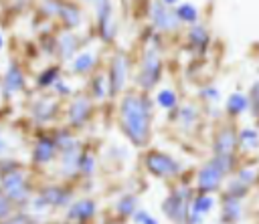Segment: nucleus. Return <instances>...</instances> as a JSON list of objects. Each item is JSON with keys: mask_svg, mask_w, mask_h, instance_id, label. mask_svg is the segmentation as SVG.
<instances>
[{"mask_svg": "<svg viewBox=\"0 0 259 224\" xmlns=\"http://www.w3.org/2000/svg\"><path fill=\"white\" fill-rule=\"evenodd\" d=\"M150 115H152V105L148 99L130 93L121 99L119 103V121L123 133L130 137L134 145H144L150 135Z\"/></svg>", "mask_w": 259, "mask_h": 224, "instance_id": "nucleus-1", "label": "nucleus"}, {"mask_svg": "<svg viewBox=\"0 0 259 224\" xmlns=\"http://www.w3.org/2000/svg\"><path fill=\"white\" fill-rule=\"evenodd\" d=\"M237 141L239 137L231 127L221 129L214 139V153H233V149L237 147Z\"/></svg>", "mask_w": 259, "mask_h": 224, "instance_id": "nucleus-15", "label": "nucleus"}, {"mask_svg": "<svg viewBox=\"0 0 259 224\" xmlns=\"http://www.w3.org/2000/svg\"><path fill=\"white\" fill-rule=\"evenodd\" d=\"M91 115V101L87 97H75L67 109V119L73 127H81Z\"/></svg>", "mask_w": 259, "mask_h": 224, "instance_id": "nucleus-9", "label": "nucleus"}, {"mask_svg": "<svg viewBox=\"0 0 259 224\" xmlns=\"http://www.w3.org/2000/svg\"><path fill=\"white\" fill-rule=\"evenodd\" d=\"M57 109H59V105H57L55 99L42 97V99H38V101L32 105V117H34L38 123H47V121H51V119L55 117Z\"/></svg>", "mask_w": 259, "mask_h": 224, "instance_id": "nucleus-12", "label": "nucleus"}, {"mask_svg": "<svg viewBox=\"0 0 259 224\" xmlns=\"http://www.w3.org/2000/svg\"><path fill=\"white\" fill-rule=\"evenodd\" d=\"M95 52H91V50H83V52H79V54H75V59L71 61V71L75 73V75H85V73H89L93 67H95Z\"/></svg>", "mask_w": 259, "mask_h": 224, "instance_id": "nucleus-17", "label": "nucleus"}, {"mask_svg": "<svg viewBox=\"0 0 259 224\" xmlns=\"http://www.w3.org/2000/svg\"><path fill=\"white\" fill-rule=\"evenodd\" d=\"M178 119H180L184 125L194 123V119H196V109H194L192 105H184V107L178 111Z\"/></svg>", "mask_w": 259, "mask_h": 224, "instance_id": "nucleus-32", "label": "nucleus"}, {"mask_svg": "<svg viewBox=\"0 0 259 224\" xmlns=\"http://www.w3.org/2000/svg\"><path fill=\"white\" fill-rule=\"evenodd\" d=\"M188 40H190L196 48H204V46L208 44V32H206V28L194 22L192 28L188 30Z\"/></svg>", "mask_w": 259, "mask_h": 224, "instance_id": "nucleus-23", "label": "nucleus"}, {"mask_svg": "<svg viewBox=\"0 0 259 224\" xmlns=\"http://www.w3.org/2000/svg\"><path fill=\"white\" fill-rule=\"evenodd\" d=\"M223 218L225 220H237L241 218V202L237 198L225 196V208H223Z\"/></svg>", "mask_w": 259, "mask_h": 224, "instance_id": "nucleus-25", "label": "nucleus"}, {"mask_svg": "<svg viewBox=\"0 0 259 224\" xmlns=\"http://www.w3.org/2000/svg\"><path fill=\"white\" fill-rule=\"evenodd\" d=\"M212 204H214V200L210 198V196H198L194 202H192V210H196L198 214H206L210 208H212Z\"/></svg>", "mask_w": 259, "mask_h": 224, "instance_id": "nucleus-29", "label": "nucleus"}, {"mask_svg": "<svg viewBox=\"0 0 259 224\" xmlns=\"http://www.w3.org/2000/svg\"><path fill=\"white\" fill-rule=\"evenodd\" d=\"M42 200L47 204H53V206H63L69 202V192H65L61 188H47L42 192Z\"/></svg>", "mask_w": 259, "mask_h": 224, "instance_id": "nucleus-22", "label": "nucleus"}, {"mask_svg": "<svg viewBox=\"0 0 259 224\" xmlns=\"http://www.w3.org/2000/svg\"><path fill=\"white\" fill-rule=\"evenodd\" d=\"M150 16H152V22L158 30L162 32H172L178 28V18L174 14V10L164 4L162 0H156L152 2V8H150Z\"/></svg>", "mask_w": 259, "mask_h": 224, "instance_id": "nucleus-7", "label": "nucleus"}, {"mask_svg": "<svg viewBox=\"0 0 259 224\" xmlns=\"http://www.w3.org/2000/svg\"><path fill=\"white\" fill-rule=\"evenodd\" d=\"M239 139H241L243 143H247L249 147H255L257 141H259V133H257L255 129H243V131L239 133Z\"/></svg>", "mask_w": 259, "mask_h": 224, "instance_id": "nucleus-34", "label": "nucleus"}, {"mask_svg": "<svg viewBox=\"0 0 259 224\" xmlns=\"http://www.w3.org/2000/svg\"><path fill=\"white\" fill-rule=\"evenodd\" d=\"M4 48V36H2V32H0V50Z\"/></svg>", "mask_w": 259, "mask_h": 224, "instance_id": "nucleus-43", "label": "nucleus"}, {"mask_svg": "<svg viewBox=\"0 0 259 224\" xmlns=\"http://www.w3.org/2000/svg\"><path fill=\"white\" fill-rule=\"evenodd\" d=\"M10 214V204H8V198L0 194V218H6Z\"/></svg>", "mask_w": 259, "mask_h": 224, "instance_id": "nucleus-39", "label": "nucleus"}, {"mask_svg": "<svg viewBox=\"0 0 259 224\" xmlns=\"http://www.w3.org/2000/svg\"><path fill=\"white\" fill-rule=\"evenodd\" d=\"M127 69H130V61L123 52H117L111 59L109 65V77H107V87H109V95H117L123 91L125 83H127Z\"/></svg>", "mask_w": 259, "mask_h": 224, "instance_id": "nucleus-4", "label": "nucleus"}, {"mask_svg": "<svg viewBox=\"0 0 259 224\" xmlns=\"http://www.w3.org/2000/svg\"><path fill=\"white\" fill-rule=\"evenodd\" d=\"M221 178H223V172L214 165V161L210 159L208 163H204L198 172V188L202 192H212L221 186Z\"/></svg>", "mask_w": 259, "mask_h": 224, "instance_id": "nucleus-11", "label": "nucleus"}, {"mask_svg": "<svg viewBox=\"0 0 259 224\" xmlns=\"http://www.w3.org/2000/svg\"><path fill=\"white\" fill-rule=\"evenodd\" d=\"M93 6H95V14H97L99 34L105 42H109L115 36V20H113L111 0H93Z\"/></svg>", "mask_w": 259, "mask_h": 224, "instance_id": "nucleus-6", "label": "nucleus"}, {"mask_svg": "<svg viewBox=\"0 0 259 224\" xmlns=\"http://www.w3.org/2000/svg\"><path fill=\"white\" fill-rule=\"evenodd\" d=\"M225 109H227V113H229L231 117H237V115H241L243 111L249 109V97L243 95V93H233V95L227 97Z\"/></svg>", "mask_w": 259, "mask_h": 224, "instance_id": "nucleus-18", "label": "nucleus"}, {"mask_svg": "<svg viewBox=\"0 0 259 224\" xmlns=\"http://www.w3.org/2000/svg\"><path fill=\"white\" fill-rule=\"evenodd\" d=\"M239 180L247 186V184H253L255 180H257V170L255 167H243L241 172H239Z\"/></svg>", "mask_w": 259, "mask_h": 224, "instance_id": "nucleus-36", "label": "nucleus"}, {"mask_svg": "<svg viewBox=\"0 0 259 224\" xmlns=\"http://www.w3.org/2000/svg\"><path fill=\"white\" fill-rule=\"evenodd\" d=\"M59 75H61V69H59V67H49V69H45V71L38 75V79H36V87H38V89L53 87L55 81L59 79Z\"/></svg>", "mask_w": 259, "mask_h": 224, "instance_id": "nucleus-24", "label": "nucleus"}, {"mask_svg": "<svg viewBox=\"0 0 259 224\" xmlns=\"http://www.w3.org/2000/svg\"><path fill=\"white\" fill-rule=\"evenodd\" d=\"M156 44H158V38L154 40V46H148L144 50L142 69H140V77H138V83L142 89H152L162 77V59H160V50Z\"/></svg>", "mask_w": 259, "mask_h": 224, "instance_id": "nucleus-2", "label": "nucleus"}, {"mask_svg": "<svg viewBox=\"0 0 259 224\" xmlns=\"http://www.w3.org/2000/svg\"><path fill=\"white\" fill-rule=\"evenodd\" d=\"M150 218H152V216H150L148 212H144V210H138V212H136V210H134V222H138V224H146Z\"/></svg>", "mask_w": 259, "mask_h": 224, "instance_id": "nucleus-40", "label": "nucleus"}, {"mask_svg": "<svg viewBox=\"0 0 259 224\" xmlns=\"http://www.w3.org/2000/svg\"><path fill=\"white\" fill-rule=\"evenodd\" d=\"M93 214H95V204L91 200H79L69 210V218L71 220H87Z\"/></svg>", "mask_w": 259, "mask_h": 224, "instance_id": "nucleus-19", "label": "nucleus"}, {"mask_svg": "<svg viewBox=\"0 0 259 224\" xmlns=\"http://www.w3.org/2000/svg\"><path fill=\"white\" fill-rule=\"evenodd\" d=\"M146 224H158V222H156V220L152 218V220H150V222H146Z\"/></svg>", "mask_w": 259, "mask_h": 224, "instance_id": "nucleus-44", "label": "nucleus"}, {"mask_svg": "<svg viewBox=\"0 0 259 224\" xmlns=\"http://www.w3.org/2000/svg\"><path fill=\"white\" fill-rule=\"evenodd\" d=\"M55 151H57L55 139L42 135V137L36 141V145H34V161H36V163H47V161L53 159Z\"/></svg>", "mask_w": 259, "mask_h": 224, "instance_id": "nucleus-16", "label": "nucleus"}, {"mask_svg": "<svg viewBox=\"0 0 259 224\" xmlns=\"http://www.w3.org/2000/svg\"><path fill=\"white\" fill-rule=\"evenodd\" d=\"M8 224H18V222H8Z\"/></svg>", "mask_w": 259, "mask_h": 224, "instance_id": "nucleus-46", "label": "nucleus"}, {"mask_svg": "<svg viewBox=\"0 0 259 224\" xmlns=\"http://www.w3.org/2000/svg\"><path fill=\"white\" fill-rule=\"evenodd\" d=\"M134 210H136V198L134 196H123L117 202V212L121 216H130V214H134Z\"/></svg>", "mask_w": 259, "mask_h": 224, "instance_id": "nucleus-30", "label": "nucleus"}, {"mask_svg": "<svg viewBox=\"0 0 259 224\" xmlns=\"http://www.w3.org/2000/svg\"><path fill=\"white\" fill-rule=\"evenodd\" d=\"M77 170H81L83 174H91L95 170V157L91 153H79V163Z\"/></svg>", "mask_w": 259, "mask_h": 224, "instance_id": "nucleus-31", "label": "nucleus"}, {"mask_svg": "<svg viewBox=\"0 0 259 224\" xmlns=\"http://www.w3.org/2000/svg\"><path fill=\"white\" fill-rule=\"evenodd\" d=\"M174 14H176L178 22L194 24V22L198 20V10H196V6L190 4V2H182V4H178L176 10H174Z\"/></svg>", "mask_w": 259, "mask_h": 224, "instance_id": "nucleus-20", "label": "nucleus"}, {"mask_svg": "<svg viewBox=\"0 0 259 224\" xmlns=\"http://www.w3.org/2000/svg\"><path fill=\"white\" fill-rule=\"evenodd\" d=\"M55 46H57L61 59L69 61V59H73V57L77 54V50H79V38H77L75 34H71V32H63V34L57 38Z\"/></svg>", "mask_w": 259, "mask_h": 224, "instance_id": "nucleus-13", "label": "nucleus"}, {"mask_svg": "<svg viewBox=\"0 0 259 224\" xmlns=\"http://www.w3.org/2000/svg\"><path fill=\"white\" fill-rule=\"evenodd\" d=\"M245 194H247V186H245L241 180H231V182H229V186H227V196L241 200Z\"/></svg>", "mask_w": 259, "mask_h": 224, "instance_id": "nucleus-28", "label": "nucleus"}, {"mask_svg": "<svg viewBox=\"0 0 259 224\" xmlns=\"http://www.w3.org/2000/svg\"><path fill=\"white\" fill-rule=\"evenodd\" d=\"M24 83H26V79H24L22 69H20L16 63H10V65L6 67V73H4V79H2V87H4L6 95H16V93H20V91L24 89Z\"/></svg>", "mask_w": 259, "mask_h": 224, "instance_id": "nucleus-10", "label": "nucleus"}, {"mask_svg": "<svg viewBox=\"0 0 259 224\" xmlns=\"http://www.w3.org/2000/svg\"><path fill=\"white\" fill-rule=\"evenodd\" d=\"M156 103L164 109H174L178 105V95L172 89H160L156 95Z\"/></svg>", "mask_w": 259, "mask_h": 224, "instance_id": "nucleus-26", "label": "nucleus"}, {"mask_svg": "<svg viewBox=\"0 0 259 224\" xmlns=\"http://www.w3.org/2000/svg\"><path fill=\"white\" fill-rule=\"evenodd\" d=\"M53 89H55V91H57V95H61V97H63V95H69V93H71V87H69L67 83H63L61 79H57V81H55Z\"/></svg>", "mask_w": 259, "mask_h": 224, "instance_id": "nucleus-38", "label": "nucleus"}, {"mask_svg": "<svg viewBox=\"0 0 259 224\" xmlns=\"http://www.w3.org/2000/svg\"><path fill=\"white\" fill-rule=\"evenodd\" d=\"M109 224H117V222H109Z\"/></svg>", "mask_w": 259, "mask_h": 224, "instance_id": "nucleus-47", "label": "nucleus"}, {"mask_svg": "<svg viewBox=\"0 0 259 224\" xmlns=\"http://www.w3.org/2000/svg\"><path fill=\"white\" fill-rule=\"evenodd\" d=\"M200 97H202V99H206V101L217 103V101L221 99V93H219V89H217V87H204V89L200 91Z\"/></svg>", "mask_w": 259, "mask_h": 224, "instance_id": "nucleus-37", "label": "nucleus"}, {"mask_svg": "<svg viewBox=\"0 0 259 224\" xmlns=\"http://www.w3.org/2000/svg\"><path fill=\"white\" fill-rule=\"evenodd\" d=\"M249 107L255 115H259V81L251 87V95H249Z\"/></svg>", "mask_w": 259, "mask_h": 224, "instance_id": "nucleus-35", "label": "nucleus"}, {"mask_svg": "<svg viewBox=\"0 0 259 224\" xmlns=\"http://www.w3.org/2000/svg\"><path fill=\"white\" fill-rule=\"evenodd\" d=\"M188 200H190V190L182 188L178 192H174L172 196H168L162 204L164 214L176 222V224H186V212H188Z\"/></svg>", "mask_w": 259, "mask_h": 224, "instance_id": "nucleus-3", "label": "nucleus"}, {"mask_svg": "<svg viewBox=\"0 0 259 224\" xmlns=\"http://www.w3.org/2000/svg\"><path fill=\"white\" fill-rule=\"evenodd\" d=\"M61 151H63V172L73 174L77 170V163H79V145H71L67 149H61Z\"/></svg>", "mask_w": 259, "mask_h": 224, "instance_id": "nucleus-21", "label": "nucleus"}, {"mask_svg": "<svg viewBox=\"0 0 259 224\" xmlns=\"http://www.w3.org/2000/svg\"><path fill=\"white\" fill-rule=\"evenodd\" d=\"M6 149H8V143H6L4 133H2V129H0V155H4V153H6Z\"/></svg>", "mask_w": 259, "mask_h": 224, "instance_id": "nucleus-41", "label": "nucleus"}, {"mask_svg": "<svg viewBox=\"0 0 259 224\" xmlns=\"http://www.w3.org/2000/svg\"><path fill=\"white\" fill-rule=\"evenodd\" d=\"M2 186L8 194L10 200H24L26 198V190H24V174L18 170V167H10L6 174H4V180H2Z\"/></svg>", "mask_w": 259, "mask_h": 224, "instance_id": "nucleus-8", "label": "nucleus"}, {"mask_svg": "<svg viewBox=\"0 0 259 224\" xmlns=\"http://www.w3.org/2000/svg\"><path fill=\"white\" fill-rule=\"evenodd\" d=\"M59 6H61V0H42L40 4V10L45 16H57L59 14Z\"/></svg>", "mask_w": 259, "mask_h": 224, "instance_id": "nucleus-33", "label": "nucleus"}, {"mask_svg": "<svg viewBox=\"0 0 259 224\" xmlns=\"http://www.w3.org/2000/svg\"><path fill=\"white\" fill-rule=\"evenodd\" d=\"M91 87H93V97H95V99H99V101H101V99H105V95L109 93L107 79H105L103 75H97V77L93 79V85H91Z\"/></svg>", "mask_w": 259, "mask_h": 224, "instance_id": "nucleus-27", "label": "nucleus"}, {"mask_svg": "<svg viewBox=\"0 0 259 224\" xmlns=\"http://www.w3.org/2000/svg\"><path fill=\"white\" fill-rule=\"evenodd\" d=\"M144 161H146V167L154 176H160V178H170V176H176L180 172V163L174 161L172 157H168L166 153H160V151L146 153Z\"/></svg>", "mask_w": 259, "mask_h": 224, "instance_id": "nucleus-5", "label": "nucleus"}, {"mask_svg": "<svg viewBox=\"0 0 259 224\" xmlns=\"http://www.w3.org/2000/svg\"><path fill=\"white\" fill-rule=\"evenodd\" d=\"M67 28H77L81 24V10L75 2H61L59 14H57Z\"/></svg>", "mask_w": 259, "mask_h": 224, "instance_id": "nucleus-14", "label": "nucleus"}, {"mask_svg": "<svg viewBox=\"0 0 259 224\" xmlns=\"http://www.w3.org/2000/svg\"><path fill=\"white\" fill-rule=\"evenodd\" d=\"M81 2H87V4H93V0H81Z\"/></svg>", "mask_w": 259, "mask_h": 224, "instance_id": "nucleus-45", "label": "nucleus"}, {"mask_svg": "<svg viewBox=\"0 0 259 224\" xmlns=\"http://www.w3.org/2000/svg\"><path fill=\"white\" fill-rule=\"evenodd\" d=\"M162 2H164V4H168V6H174V4H178L180 0H162Z\"/></svg>", "mask_w": 259, "mask_h": 224, "instance_id": "nucleus-42", "label": "nucleus"}]
</instances>
